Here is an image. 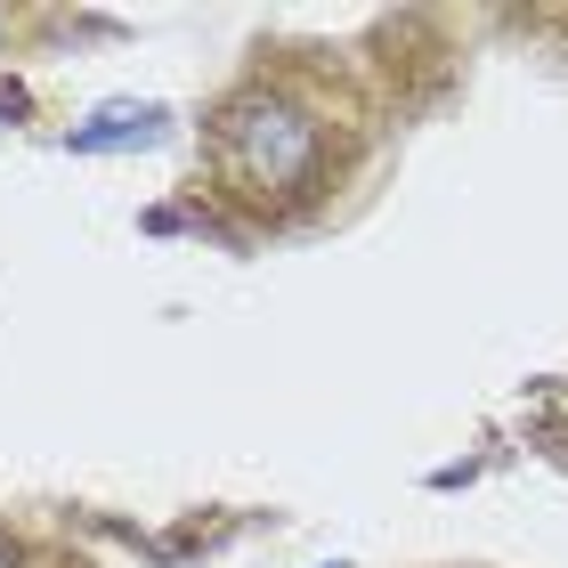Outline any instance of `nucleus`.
<instances>
[{
  "mask_svg": "<svg viewBox=\"0 0 568 568\" xmlns=\"http://www.w3.org/2000/svg\"><path fill=\"white\" fill-rule=\"evenodd\" d=\"M415 114L357 41L252 33L187 114L179 212L227 252L342 236L382 203Z\"/></svg>",
  "mask_w": 568,
  "mask_h": 568,
  "instance_id": "f257e3e1",
  "label": "nucleus"
},
{
  "mask_svg": "<svg viewBox=\"0 0 568 568\" xmlns=\"http://www.w3.org/2000/svg\"><path fill=\"white\" fill-rule=\"evenodd\" d=\"M131 24L106 9H73V0H0V73L41 65V58H73L82 41H122Z\"/></svg>",
  "mask_w": 568,
  "mask_h": 568,
  "instance_id": "f03ea898",
  "label": "nucleus"
},
{
  "mask_svg": "<svg viewBox=\"0 0 568 568\" xmlns=\"http://www.w3.org/2000/svg\"><path fill=\"white\" fill-rule=\"evenodd\" d=\"M0 568H106V552L73 528V511L0 496Z\"/></svg>",
  "mask_w": 568,
  "mask_h": 568,
  "instance_id": "7ed1b4c3",
  "label": "nucleus"
},
{
  "mask_svg": "<svg viewBox=\"0 0 568 568\" xmlns=\"http://www.w3.org/2000/svg\"><path fill=\"white\" fill-rule=\"evenodd\" d=\"M163 106H106V114H98V122H73V131H65V146L73 154H98V146H154V139H163Z\"/></svg>",
  "mask_w": 568,
  "mask_h": 568,
  "instance_id": "20e7f679",
  "label": "nucleus"
},
{
  "mask_svg": "<svg viewBox=\"0 0 568 568\" xmlns=\"http://www.w3.org/2000/svg\"><path fill=\"white\" fill-rule=\"evenodd\" d=\"M430 568H496V560H430Z\"/></svg>",
  "mask_w": 568,
  "mask_h": 568,
  "instance_id": "39448f33",
  "label": "nucleus"
}]
</instances>
